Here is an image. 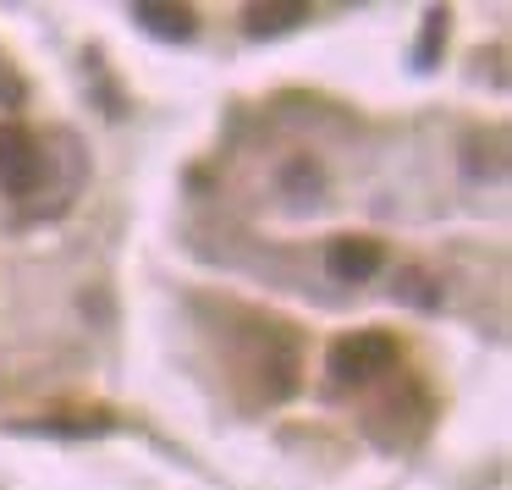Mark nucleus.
I'll return each instance as SVG.
<instances>
[{"instance_id": "5", "label": "nucleus", "mask_w": 512, "mask_h": 490, "mask_svg": "<svg viewBox=\"0 0 512 490\" xmlns=\"http://www.w3.org/2000/svg\"><path fill=\"white\" fill-rule=\"evenodd\" d=\"M309 17V0H270V6H248V34L270 39V34H287Z\"/></svg>"}, {"instance_id": "2", "label": "nucleus", "mask_w": 512, "mask_h": 490, "mask_svg": "<svg viewBox=\"0 0 512 490\" xmlns=\"http://www.w3.org/2000/svg\"><path fill=\"white\" fill-rule=\"evenodd\" d=\"M39 177H45V155L39 144L23 133V127H0V188L6 193H34Z\"/></svg>"}, {"instance_id": "3", "label": "nucleus", "mask_w": 512, "mask_h": 490, "mask_svg": "<svg viewBox=\"0 0 512 490\" xmlns=\"http://www.w3.org/2000/svg\"><path fill=\"white\" fill-rule=\"evenodd\" d=\"M380 265H386V248L375 237H336L325 248V270L336 281H369V276H380Z\"/></svg>"}, {"instance_id": "6", "label": "nucleus", "mask_w": 512, "mask_h": 490, "mask_svg": "<svg viewBox=\"0 0 512 490\" xmlns=\"http://www.w3.org/2000/svg\"><path fill=\"white\" fill-rule=\"evenodd\" d=\"M402 298H413V303H430V287H424V276H419V270H408V276H402Z\"/></svg>"}, {"instance_id": "4", "label": "nucleus", "mask_w": 512, "mask_h": 490, "mask_svg": "<svg viewBox=\"0 0 512 490\" xmlns=\"http://www.w3.org/2000/svg\"><path fill=\"white\" fill-rule=\"evenodd\" d=\"M133 17L138 28H149L155 39H188L199 28L193 6H171V0H133Z\"/></svg>"}, {"instance_id": "1", "label": "nucleus", "mask_w": 512, "mask_h": 490, "mask_svg": "<svg viewBox=\"0 0 512 490\" xmlns=\"http://www.w3.org/2000/svg\"><path fill=\"white\" fill-rule=\"evenodd\" d=\"M386 364H397V342L386 331H353L331 347V375L342 386H369Z\"/></svg>"}, {"instance_id": "7", "label": "nucleus", "mask_w": 512, "mask_h": 490, "mask_svg": "<svg viewBox=\"0 0 512 490\" xmlns=\"http://www.w3.org/2000/svg\"><path fill=\"white\" fill-rule=\"evenodd\" d=\"M287 182H292V193H303V182H309V193H314V182H320V171H314V166H303V160H298V166L287 171Z\"/></svg>"}]
</instances>
